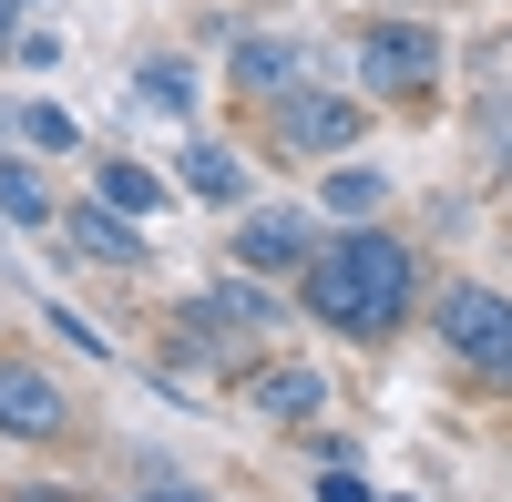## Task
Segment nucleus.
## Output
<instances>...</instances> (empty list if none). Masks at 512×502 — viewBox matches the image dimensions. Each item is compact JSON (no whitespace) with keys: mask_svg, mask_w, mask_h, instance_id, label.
<instances>
[{"mask_svg":"<svg viewBox=\"0 0 512 502\" xmlns=\"http://www.w3.org/2000/svg\"><path fill=\"white\" fill-rule=\"evenodd\" d=\"M0 113H11V144L21 154H82V123L52 93H21V103H0Z\"/></svg>","mask_w":512,"mask_h":502,"instance_id":"dca6fc26","label":"nucleus"},{"mask_svg":"<svg viewBox=\"0 0 512 502\" xmlns=\"http://www.w3.org/2000/svg\"><path fill=\"white\" fill-rule=\"evenodd\" d=\"M369 93H318V82H308V93H287V103H267V113H256V144H267L277 164H349L359 144H369Z\"/></svg>","mask_w":512,"mask_h":502,"instance_id":"20e7f679","label":"nucleus"},{"mask_svg":"<svg viewBox=\"0 0 512 502\" xmlns=\"http://www.w3.org/2000/svg\"><path fill=\"white\" fill-rule=\"evenodd\" d=\"M21 31H31V0H0V62L21 52Z\"/></svg>","mask_w":512,"mask_h":502,"instance_id":"5701e85b","label":"nucleus"},{"mask_svg":"<svg viewBox=\"0 0 512 502\" xmlns=\"http://www.w3.org/2000/svg\"><path fill=\"white\" fill-rule=\"evenodd\" d=\"M379 502H410V492H379Z\"/></svg>","mask_w":512,"mask_h":502,"instance_id":"393cba45","label":"nucleus"},{"mask_svg":"<svg viewBox=\"0 0 512 502\" xmlns=\"http://www.w3.org/2000/svg\"><path fill=\"white\" fill-rule=\"evenodd\" d=\"M349 62H359V93L369 103H431L451 82V41L431 21H410V11H379V21H359Z\"/></svg>","mask_w":512,"mask_h":502,"instance_id":"7ed1b4c3","label":"nucleus"},{"mask_svg":"<svg viewBox=\"0 0 512 502\" xmlns=\"http://www.w3.org/2000/svg\"><path fill=\"white\" fill-rule=\"evenodd\" d=\"M82 431V410L72 390L52 380V359H31V349H0V441H21V451H52Z\"/></svg>","mask_w":512,"mask_h":502,"instance_id":"423d86ee","label":"nucleus"},{"mask_svg":"<svg viewBox=\"0 0 512 502\" xmlns=\"http://www.w3.org/2000/svg\"><path fill=\"white\" fill-rule=\"evenodd\" d=\"M103 502H216L205 482H134V492H103Z\"/></svg>","mask_w":512,"mask_h":502,"instance_id":"aec40b11","label":"nucleus"},{"mask_svg":"<svg viewBox=\"0 0 512 502\" xmlns=\"http://www.w3.org/2000/svg\"><path fill=\"white\" fill-rule=\"evenodd\" d=\"M52 246H62L72 267H93V277H144V267H154L144 226H134V216H113L103 195H72V205H62V236H52Z\"/></svg>","mask_w":512,"mask_h":502,"instance_id":"6e6552de","label":"nucleus"},{"mask_svg":"<svg viewBox=\"0 0 512 502\" xmlns=\"http://www.w3.org/2000/svg\"><path fill=\"white\" fill-rule=\"evenodd\" d=\"M93 195L113 205V216L144 226V216H164V195H175V185H164L154 164H134V154H103V164H93Z\"/></svg>","mask_w":512,"mask_h":502,"instance_id":"2eb2a0df","label":"nucleus"},{"mask_svg":"<svg viewBox=\"0 0 512 502\" xmlns=\"http://www.w3.org/2000/svg\"><path fill=\"white\" fill-rule=\"evenodd\" d=\"M472 134H482V154H492V175H512V82L472 93Z\"/></svg>","mask_w":512,"mask_h":502,"instance_id":"f3484780","label":"nucleus"},{"mask_svg":"<svg viewBox=\"0 0 512 502\" xmlns=\"http://www.w3.org/2000/svg\"><path fill=\"white\" fill-rule=\"evenodd\" d=\"M297 308H308L328 339L349 349H379L431 308V257L400 236V226H338L318 246V267L297 277Z\"/></svg>","mask_w":512,"mask_h":502,"instance_id":"f257e3e1","label":"nucleus"},{"mask_svg":"<svg viewBox=\"0 0 512 502\" xmlns=\"http://www.w3.org/2000/svg\"><path fill=\"white\" fill-rule=\"evenodd\" d=\"M318 502H379V492H369L359 472H318Z\"/></svg>","mask_w":512,"mask_h":502,"instance_id":"4be33fe9","label":"nucleus"},{"mask_svg":"<svg viewBox=\"0 0 512 502\" xmlns=\"http://www.w3.org/2000/svg\"><path fill=\"white\" fill-rule=\"evenodd\" d=\"M328 236H338V226L318 216V205L277 195V205H246V216H226V267H236V277H267V287H297V277L318 267Z\"/></svg>","mask_w":512,"mask_h":502,"instance_id":"39448f33","label":"nucleus"},{"mask_svg":"<svg viewBox=\"0 0 512 502\" xmlns=\"http://www.w3.org/2000/svg\"><path fill=\"white\" fill-rule=\"evenodd\" d=\"M308 31H246L236 52H226V93L246 103V113H267V103H287V93H308Z\"/></svg>","mask_w":512,"mask_h":502,"instance_id":"1a4fd4ad","label":"nucleus"},{"mask_svg":"<svg viewBox=\"0 0 512 502\" xmlns=\"http://www.w3.org/2000/svg\"><path fill=\"white\" fill-rule=\"evenodd\" d=\"M0 502H93V492H82V482H11Z\"/></svg>","mask_w":512,"mask_h":502,"instance_id":"412c9836","label":"nucleus"},{"mask_svg":"<svg viewBox=\"0 0 512 502\" xmlns=\"http://www.w3.org/2000/svg\"><path fill=\"white\" fill-rule=\"evenodd\" d=\"M226 390H236L246 421H267V431H308L318 410H328V369H318V359H297V349H267L256 369H236Z\"/></svg>","mask_w":512,"mask_h":502,"instance_id":"0eeeda50","label":"nucleus"},{"mask_svg":"<svg viewBox=\"0 0 512 502\" xmlns=\"http://www.w3.org/2000/svg\"><path fill=\"white\" fill-rule=\"evenodd\" d=\"M11 72H62V31H52V21H31V31H21V52H11Z\"/></svg>","mask_w":512,"mask_h":502,"instance_id":"6ab92c4d","label":"nucleus"},{"mask_svg":"<svg viewBox=\"0 0 512 502\" xmlns=\"http://www.w3.org/2000/svg\"><path fill=\"white\" fill-rule=\"evenodd\" d=\"M205 308H216L226 328H236V339H277V328H287V298H277V287L267 277H205Z\"/></svg>","mask_w":512,"mask_h":502,"instance_id":"ddd939ff","label":"nucleus"},{"mask_svg":"<svg viewBox=\"0 0 512 502\" xmlns=\"http://www.w3.org/2000/svg\"><path fill=\"white\" fill-rule=\"evenodd\" d=\"M390 11H420V0H390Z\"/></svg>","mask_w":512,"mask_h":502,"instance_id":"b1692460","label":"nucleus"},{"mask_svg":"<svg viewBox=\"0 0 512 502\" xmlns=\"http://www.w3.org/2000/svg\"><path fill=\"white\" fill-rule=\"evenodd\" d=\"M0 226L62 236V195H52V175H41V154H0Z\"/></svg>","mask_w":512,"mask_h":502,"instance_id":"f8f14e48","label":"nucleus"},{"mask_svg":"<svg viewBox=\"0 0 512 502\" xmlns=\"http://www.w3.org/2000/svg\"><path fill=\"white\" fill-rule=\"evenodd\" d=\"M41 328H52L62 349H82V359H113V339H103L93 318H72V308H41Z\"/></svg>","mask_w":512,"mask_h":502,"instance_id":"a211bd4d","label":"nucleus"},{"mask_svg":"<svg viewBox=\"0 0 512 502\" xmlns=\"http://www.w3.org/2000/svg\"><path fill=\"white\" fill-rule=\"evenodd\" d=\"M123 103H144V113H195V62L185 52H144L134 72H123Z\"/></svg>","mask_w":512,"mask_h":502,"instance_id":"4468645a","label":"nucleus"},{"mask_svg":"<svg viewBox=\"0 0 512 502\" xmlns=\"http://www.w3.org/2000/svg\"><path fill=\"white\" fill-rule=\"evenodd\" d=\"M431 339H441V359L472 390H502L512 400V298H502V287H482V277L431 287Z\"/></svg>","mask_w":512,"mask_h":502,"instance_id":"f03ea898","label":"nucleus"},{"mask_svg":"<svg viewBox=\"0 0 512 502\" xmlns=\"http://www.w3.org/2000/svg\"><path fill=\"white\" fill-rule=\"evenodd\" d=\"M390 195H400V175H390V164H369V154H349V164H328V175H318V216L328 226H390Z\"/></svg>","mask_w":512,"mask_h":502,"instance_id":"9d476101","label":"nucleus"},{"mask_svg":"<svg viewBox=\"0 0 512 502\" xmlns=\"http://www.w3.org/2000/svg\"><path fill=\"white\" fill-rule=\"evenodd\" d=\"M175 195H195V205H216V216H246V154L236 144H216V134H185V154H175Z\"/></svg>","mask_w":512,"mask_h":502,"instance_id":"9b49d317","label":"nucleus"}]
</instances>
